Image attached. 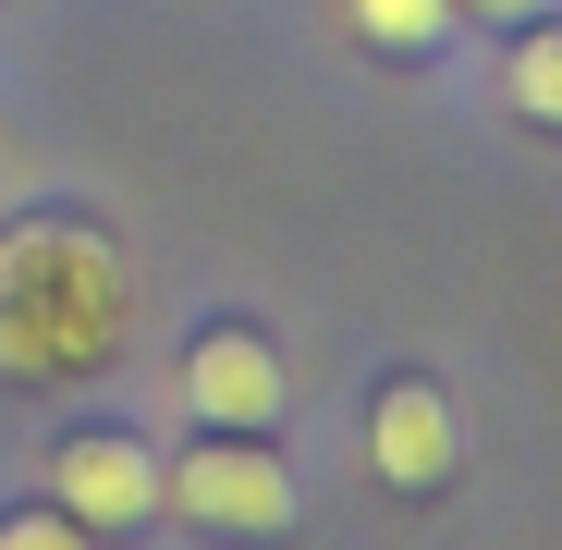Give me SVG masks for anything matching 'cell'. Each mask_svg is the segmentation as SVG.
Here are the masks:
<instances>
[{
  "mask_svg": "<svg viewBox=\"0 0 562 550\" xmlns=\"http://www.w3.org/2000/svg\"><path fill=\"white\" fill-rule=\"evenodd\" d=\"M159 502L196 514L209 538H294V465H281V440H233V428H209L196 452H171Z\"/></svg>",
  "mask_w": 562,
  "mask_h": 550,
  "instance_id": "cell-2",
  "label": "cell"
},
{
  "mask_svg": "<svg viewBox=\"0 0 562 550\" xmlns=\"http://www.w3.org/2000/svg\"><path fill=\"white\" fill-rule=\"evenodd\" d=\"M502 99H514V123H538V135L562 123V37H550L538 13H526V37H514V61H502Z\"/></svg>",
  "mask_w": 562,
  "mask_h": 550,
  "instance_id": "cell-7",
  "label": "cell"
},
{
  "mask_svg": "<svg viewBox=\"0 0 562 550\" xmlns=\"http://www.w3.org/2000/svg\"><path fill=\"white\" fill-rule=\"evenodd\" d=\"M0 550H86V538H74L49 502H25V514H0Z\"/></svg>",
  "mask_w": 562,
  "mask_h": 550,
  "instance_id": "cell-8",
  "label": "cell"
},
{
  "mask_svg": "<svg viewBox=\"0 0 562 550\" xmlns=\"http://www.w3.org/2000/svg\"><path fill=\"white\" fill-rule=\"evenodd\" d=\"M452 13H514L526 25V13H550V0H452Z\"/></svg>",
  "mask_w": 562,
  "mask_h": 550,
  "instance_id": "cell-9",
  "label": "cell"
},
{
  "mask_svg": "<svg viewBox=\"0 0 562 550\" xmlns=\"http://www.w3.org/2000/svg\"><path fill=\"white\" fill-rule=\"evenodd\" d=\"M183 404H196L209 428H233V440H269L281 428V355H269V330L209 318L196 343H183Z\"/></svg>",
  "mask_w": 562,
  "mask_h": 550,
  "instance_id": "cell-5",
  "label": "cell"
},
{
  "mask_svg": "<svg viewBox=\"0 0 562 550\" xmlns=\"http://www.w3.org/2000/svg\"><path fill=\"white\" fill-rule=\"evenodd\" d=\"M123 257L111 233L86 221H25L13 245H0V367L13 380H74V367H99L123 343Z\"/></svg>",
  "mask_w": 562,
  "mask_h": 550,
  "instance_id": "cell-1",
  "label": "cell"
},
{
  "mask_svg": "<svg viewBox=\"0 0 562 550\" xmlns=\"http://www.w3.org/2000/svg\"><path fill=\"white\" fill-rule=\"evenodd\" d=\"M49 514H61L74 538H135V526L159 514V452L123 440V428L49 440Z\"/></svg>",
  "mask_w": 562,
  "mask_h": 550,
  "instance_id": "cell-3",
  "label": "cell"
},
{
  "mask_svg": "<svg viewBox=\"0 0 562 550\" xmlns=\"http://www.w3.org/2000/svg\"><path fill=\"white\" fill-rule=\"evenodd\" d=\"M367 478H380L392 502H440L464 478V404L440 380H392L380 404H367Z\"/></svg>",
  "mask_w": 562,
  "mask_h": 550,
  "instance_id": "cell-4",
  "label": "cell"
},
{
  "mask_svg": "<svg viewBox=\"0 0 562 550\" xmlns=\"http://www.w3.org/2000/svg\"><path fill=\"white\" fill-rule=\"evenodd\" d=\"M342 25L380 49V61H428L452 37V0H342Z\"/></svg>",
  "mask_w": 562,
  "mask_h": 550,
  "instance_id": "cell-6",
  "label": "cell"
}]
</instances>
